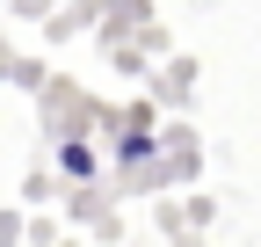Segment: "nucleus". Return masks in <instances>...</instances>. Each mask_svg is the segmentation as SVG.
Listing matches in <instances>:
<instances>
[{
  "label": "nucleus",
  "instance_id": "obj_1",
  "mask_svg": "<svg viewBox=\"0 0 261 247\" xmlns=\"http://www.w3.org/2000/svg\"><path fill=\"white\" fill-rule=\"evenodd\" d=\"M58 167L73 175V182H87V175H94V145H87V138H65V145H58Z\"/></svg>",
  "mask_w": 261,
  "mask_h": 247
},
{
  "label": "nucleus",
  "instance_id": "obj_2",
  "mask_svg": "<svg viewBox=\"0 0 261 247\" xmlns=\"http://www.w3.org/2000/svg\"><path fill=\"white\" fill-rule=\"evenodd\" d=\"M145 153H152V131H123V160H130V167H138Z\"/></svg>",
  "mask_w": 261,
  "mask_h": 247
}]
</instances>
